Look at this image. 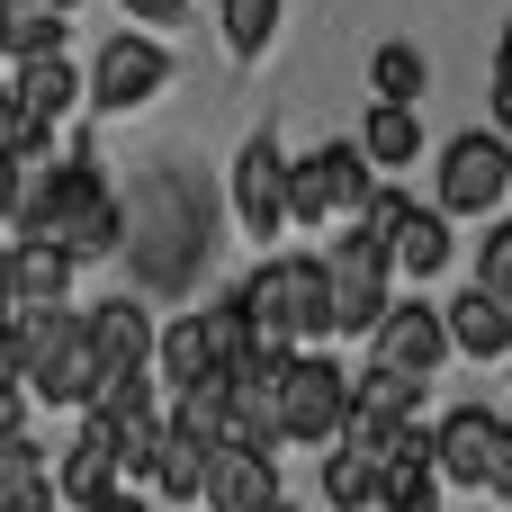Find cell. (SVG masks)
<instances>
[{
	"label": "cell",
	"instance_id": "1",
	"mask_svg": "<svg viewBox=\"0 0 512 512\" xmlns=\"http://www.w3.org/2000/svg\"><path fill=\"white\" fill-rule=\"evenodd\" d=\"M9 225H18V243H54L63 261H108L126 243V207H117V189L99 180L90 153L63 162V171H27Z\"/></svg>",
	"mask_w": 512,
	"mask_h": 512
},
{
	"label": "cell",
	"instance_id": "2",
	"mask_svg": "<svg viewBox=\"0 0 512 512\" xmlns=\"http://www.w3.org/2000/svg\"><path fill=\"white\" fill-rule=\"evenodd\" d=\"M234 306H243L252 342H270V351H324L333 342V297H324V261L315 252H279V261L243 270Z\"/></svg>",
	"mask_w": 512,
	"mask_h": 512
},
{
	"label": "cell",
	"instance_id": "3",
	"mask_svg": "<svg viewBox=\"0 0 512 512\" xmlns=\"http://www.w3.org/2000/svg\"><path fill=\"white\" fill-rule=\"evenodd\" d=\"M342 423H351V378H342V360H333V351H288L279 405H270L279 450H333Z\"/></svg>",
	"mask_w": 512,
	"mask_h": 512
},
{
	"label": "cell",
	"instance_id": "4",
	"mask_svg": "<svg viewBox=\"0 0 512 512\" xmlns=\"http://www.w3.org/2000/svg\"><path fill=\"white\" fill-rule=\"evenodd\" d=\"M512 198V144L495 135V126H468V135H450L441 144V216L459 225V216H495Z\"/></svg>",
	"mask_w": 512,
	"mask_h": 512
},
{
	"label": "cell",
	"instance_id": "5",
	"mask_svg": "<svg viewBox=\"0 0 512 512\" xmlns=\"http://www.w3.org/2000/svg\"><path fill=\"white\" fill-rule=\"evenodd\" d=\"M369 189H378V171H369V153L351 135L315 144L306 162H288V225H324L333 207H369Z\"/></svg>",
	"mask_w": 512,
	"mask_h": 512
},
{
	"label": "cell",
	"instance_id": "6",
	"mask_svg": "<svg viewBox=\"0 0 512 512\" xmlns=\"http://www.w3.org/2000/svg\"><path fill=\"white\" fill-rule=\"evenodd\" d=\"M315 261H324L333 333L369 342V333H378V315H387V252H378L369 234H342V243H333V252H315Z\"/></svg>",
	"mask_w": 512,
	"mask_h": 512
},
{
	"label": "cell",
	"instance_id": "7",
	"mask_svg": "<svg viewBox=\"0 0 512 512\" xmlns=\"http://www.w3.org/2000/svg\"><path fill=\"white\" fill-rule=\"evenodd\" d=\"M153 90H171V45H153V36H108L99 63L81 72V99H90L99 117H126V108H144Z\"/></svg>",
	"mask_w": 512,
	"mask_h": 512
},
{
	"label": "cell",
	"instance_id": "8",
	"mask_svg": "<svg viewBox=\"0 0 512 512\" xmlns=\"http://www.w3.org/2000/svg\"><path fill=\"white\" fill-rule=\"evenodd\" d=\"M117 252L135 261L144 288H189V279H198V216H189V189L162 180V225H126Z\"/></svg>",
	"mask_w": 512,
	"mask_h": 512
},
{
	"label": "cell",
	"instance_id": "9",
	"mask_svg": "<svg viewBox=\"0 0 512 512\" xmlns=\"http://www.w3.org/2000/svg\"><path fill=\"white\" fill-rule=\"evenodd\" d=\"M369 360L396 369V378H432V369L450 360L441 306H423V297H387V315H378V333H369Z\"/></svg>",
	"mask_w": 512,
	"mask_h": 512
},
{
	"label": "cell",
	"instance_id": "10",
	"mask_svg": "<svg viewBox=\"0 0 512 512\" xmlns=\"http://www.w3.org/2000/svg\"><path fill=\"white\" fill-rule=\"evenodd\" d=\"M414 405H423V378H396V369H360L351 378V423H342V450H360L369 468H378V450H387V432L396 423H414Z\"/></svg>",
	"mask_w": 512,
	"mask_h": 512
},
{
	"label": "cell",
	"instance_id": "11",
	"mask_svg": "<svg viewBox=\"0 0 512 512\" xmlns=\"http://www.w3.org/2000/svg\"><path fill=\"white\" fill-rule=\"evenodd\" d=\"M234 216H243V234H261V243L288 225V153H279L270 126L243 135V153H234Z\"/></svg>",
	"mask_w": 512,
	"mask_h": 512
},
{
	"label": "cell",
	"instance_id": "12",
	"mask_svg": "<svg viewBox=\"0 0 512 512\" xmlns=\"http://www.w3.org/2000/svg\"><path fill=\"white\" fill-rule=\"evenodd\" d=\"M216 378H225L216 324H207V315H171V324L153 333V387H162V405H180V396H198V387H216Z\"/></svg>",
	"mask_w": 512,
	"mask_h": 512
},
{
	"label": "cell",
	"instance_id": "13",
	"mask_svg": "<svg viewBox=\"0 0 512 512\" xmlns=\"http://www.w3.org/2000/svg\"><path fill=\"white\" fill-rule=\"evenodd\" d=\"M54 495L72 512H99L108 495H126V450H117V432H108L99 414H81V432H72V450H63V468H54Z\"/></svg>",
	"mask_w": 512,
	"mask_h": 512
},
{
	"label": "cell",
	"instance_id": "14",
	"mask_svg": "<svg viewBox=\"0 0 512 512\" xmlns=\"http://www.w3.org/2000/svg\"><path fill=\"white\" fill-rule=\"evenodd\" d=\"M81 333H90V351H99V378L117 387V378H135V369H153V315H144V297H99L90 315H81ZM99 387V396H108Z\"/></svg>",
	"mask_w": 512,
	"mask_h": 512
},
{
	"label": "cell",
	"instance_id": "15",
	"mask_svg": "<svg viewBox=\"0 0 512 512\" xmlns=\"http://www.w3.org/2000/svg\"><path fill=\"white\" fill-rule=\"evenodd\" d=\"M99 387H108V378H99V351H90V333H81V315H72V324L54 333V351L27 369V396H36V405H63V414H90Z\"/></svg>",
	"mask_w": 512,
	"mask_h": 512
},
{
	"label": "cell",
	"instance_id": "16",
	"mask_svg": "<svg viewBox=\"0 0 512 512\" xmlns=\"http://www.w3.org/2000/svg\"><path fill=\"white\" fill-rule=\"evenodd\" d=\"M126 477H144L162 504H207V441H189V432H153V441H135L126 450Z\"/></svg>",
	"mask_w": 512,
	"mask_h": 512
},
{
	"label": "cell",
	"instance_id": "17",
	"mask_svg": "<svg viewBox=\"0 0 512 512\" xmlns=\"http://www.w3.org/2000/svg\"><path fill=\"white\" fill-rule=\"evenodd\" d=\"M279 459L270 450H243V441H225V450H207V512H279Z\"/></svg>",
	"mask_w": 512,
	"mask_h": 512
},
{
	"label": "cell",
	"instance_id": "18",
	"mask_svg": "<svg viewBox=\"0 0 512 512\" xmlns=\"http://www.w3.org/2000/svg\"><path fill=\"white\" fill-rule=\"evenodd\" d=\"M495 432H504V414H486V405H450V414L432 423V477H441V486H486Z\"/></svg>",
	"mask_w": 512,
	"mask_h": 512
},
{
	"label": "cell",
	"instance_id": "19",
	"mask_svg": "<svg viewBox=\"0 0 512 512\" xmlns=\"http://www.w3.org/2000/svg\"><path fill=\"white\" fill-rule=\"evenodd\" d=\"M378 252H387V270H396V279H414V288H423V279H441V270L459 261V234H450V216H441V207H405V225H396Z\"/></svg>",
	"mask_w": 512,
	"mask_h": 512
},
{
	"label": "cell",
	"instance_id": "20",
	"mask_svg": "<svg viewBox=\"0 0 512 512\" xmlns=\"http://www.w3.org/2000/svg\"><path fill=\"white\" fill-rule=\"evenodd\" d=\"M441 333H450L459 360H512V306H495L486 288H459L441 306Z\"/></svg>",
	"mask_w": 512,
	"mask_h": 512
},
{
	"label": "cell",
	"instance_id": "21",
	"mask_svg": "<svg viewBox=\"0 0 512 512\" xmlns=\"http://www.w3.org/2000/svg\"><path fill=\"white\" fill-rule=\"evenodd\" d=\"M360 153H369V171H414L423 162V117L414 108H387V99H369V117H360V135H351Z\"/></svg>",
	"mask_w": 512,
	"mask_h": 512
},
{
	"label": "cell",
	"instance_id": "22",
	"mask_svg": "<svg viewBox=\"0 0 512 512\" xmlns=\"http://www.w3.org/2000/svg\"><path fill=\"white\" fill-rule=\"evenodd\" d=\"M9 99L36 117V126H54V117H72L81 108V72H72V54H36V63H18V81H9Z\"/></svg>",
	"mask_w": 512,
	"mask_h": 512
},
{
	"label": "cell",
	"instance_id": "23",
	"mask_svg": "<svg viewBox=\"0 0 512 512\" xmlns=\"http://www.w3.org/2000/svg\"><path fill=\"white\" fill-rule=\"evenodd\" d=\"M9 297L18 306H72V261L54 243H9Z\"/></svg>",
	"mask_w": 512,
	"mask_h": 512
},
{
	"label": "cell",
	"instance_id": "24",
	"mask_svg": "<svg viewBox=\"0 0 512 512\" xmlns=\"http://www.w3.org/2000/svg\"><path fill=\"white\" fill-rule=\"evenodd\" d=\"M423 81H432V63H423L414 45H396V36H387V45L369 54V90H378L387 108H414V99H423Z\"/></svg>",
	"mask_w": 512,
	"mask_h": 512
},
{
	"label": "cell",
	"instance_id": "25",
	"mask_svg": "<svg viewBox=\"0 0 512 512\" xmlns=\"http://www.w3.org/2000/svg\"><path fill=\"white\" fill-rule=\"evenodd\" d=\"M324 504L333 512H369L378 504V468H369L360 450H342V441L324 450Z\"/></svg>",
	"mask_w": 512,
	"mask_h": 512
},
{
	"label": "cell",
	"instance_id": "26",
	"mask_svg": "<svg viewBox=\"0 0 512 512\" xmlns=\"http://www.w3.org/2000/svg\"><path fill=\"white\" fill-rule=\"evenodd\" d=\"M216 18H225V45L234 54H270V36H279V0H225Z\"/></svg>",
	"mask_w": 512,
	"mask_h": 512
},
{
	"label": "cell",
	"instance_id": "27",
	"mask_svg": "<svg viewBox=\"0 0 512 512\" xmlns=\"http://www.w3.org/2000/svg\"><path fill=\"white\" fill-rule=\"evenodd\" d=\"M36 54H63V18L54 9H9V63H36Z\"/></svg>",
	"mask_w": 512,
	"mask_h": 512
},
{
	"label": "cell",
	"instance_id": "28",
	"mask_svg": "<svg viewBox=\"0 0 512 512\" xmlns=\"http://www.w3.org/2000/svg\"><path fill=\"white\" fill-rule=\"evenodd\" d=\"M45 135H54V126H36V117L9 99V81H0V162H18V171H27V162L45 153Z\"/></svg>",
	"mask_w": 512,
	"mask_h": 512
},
{
	"label": "cell",
	"instance_id": "29",
	"mask_svg": "<svg viewBox=\"0 0 512 512\" xmlns=\"http://www.w3.org/2000/svg\"><path fill=\"white\" fill-rule=\"evenodd\" d=\"M477 288H486L495 306H512V216L486 225V243H477Z\"/></svg>",
	"mask_w": 512,
	"mask_h": 512
},
{
	"label": "cell",
	"instance_id": "30",
	"mask_svg": "<svg viewBox=\"0 0 512 512\" xmlns=\"http://www.w3.org/2000/svg\"><path fill=\"white\" fill-rule=\"evenodd\" d=\"M54 504H63V495H54V468H45V459H27V468L0 486V512H54Z\"/></svg>",
	"mask_w": 512,
	"mask_h": 512
},
{
	"label": "cell",
	"instance_id": "31",
	"mask_svg": "<svg viewBox=\"0 0 512 512\" xmlns=\"http://www.w3.org/2000/svg\"><path fill=\"white\" fill-rule=\"evenodd\" d=\"M405 207H414V198H405V189H387V180H378V189H369V207H360V234H369V243H387V234H396V225H405Z\"/></svg>",
	"mask_w": 512,
	"mask_h": 512
},
{
	"label": "cell",
	"instance_id": "32",
	"mask_svg": "<svg viewBox=\"0 0 512 512\" xmlns=\"http://www.w3.org/2000/svg\"><path fill=\"white\" fill-rule=\"evenodd\" d=\"M477 495H504L512 504V423L495 432V459H486V486H477Z\"/></svg>",
	"mask_w": 512,
	"mask_h": 512
},
{
	"label": "cell",
	"instance_id": "33",
	"mask_svg": "<svg viewBox=\"0 0 512 512\" xmlns=\"http://www.w3.org/2000/svg\"><path fill=\"white\" fill-rule=\"evenodd\" d=\"M0 441H27V387H0Z\"/></svg>",
	"mask_w": 512,
	"mask_h": 512
},
{
	"label": "cell",
	"instance_id": "34",
	"mask_svg": "<svg viewBox=\"0 0 512 512\" xmlns=\"http://www.w3.org/2000/svg\"><path fill=\"white\" fill-rule=\"evenodd\" d=\"M126 9H135L144 27H180V18H189V0H126Z\"/></svg>",
	"mask_w": 512,
	"mask_h": 512
},
{
	"label": "cell",
	"instance_id": "35",
	"mask_svg": "<svg viewBox=\"0 0 512 512\" xmlns=\"http://www.w3.org/2000/svg\"><path fill=\"white\" fill-rule=\"evenodd\" d=\"M18 189H27V171H18V162H0V225L18 216Z\"/></svg>",
	"mask_w": 512,
	"mask_h": 512
},
{
	"label": "cell",
	"instance_id": "36",
	"mask_svg": "<svg viewBox=\"0 0 512 512\" xmlns=\"http://www.w3.org/2000/svg\"><path fill=\"white\" fill-rule=\"evenodd\" d=\"M495 135L512 144V81H495Z\"/></svg>",
	"mask_w": 512,
	"mask_h": 512
},
{
	"label": "cell",
	"instance_id": "37",
	"mask_svg": "<svg viewBox=\"0 0 512 512\" xmlns=\"http://www.w3.org/2000/svg\"><path fill=\"white\" fill-rule=\"evenodd\" d=\"M495 81H512V18H504V36H495Z\"/></svg>",
	"mask_w": 512,
	"mask_h": 512
},
{
	"label": "cell",
	"instance_id": "38",
	"mask_svg": "<svg viewBox=\"0 0 512 512\" xmlns=\"http://www.w3.org/2000/svg\"><path fill=\"white\" fill-rule=\"evenodd\" d=\"M99 512H153V495H108Z\"/></svg>",
	"mask_w": 512,
	"mask_h": 512
},
{
	"label": "cell",
	"instance_id": "39",
	"mask_svg": "<svg viewBox=\"0 0 512 512\" xmlns=\"http://www.w3.org/2000/svg\"><path fill=\"white\" fill-rule=\"evenodd\" d=\"M18 315V297H9V252H0V324Z\"/></svg>",
	"mask_w": 512,
	"mask_h": 512
},
{
	"label": "cell",
	"instance_id": "40",
	"mask_svg": "<svg viewBox=\"0 0 512 512\" xmlns=\"http://www.w3.org/2000/svg\"><path fill=\"white\" fill-rule=\"evenodd\" d=\"M36 9H54V18H63V9H81V0H36Z\"/></svg>",
	"mask_w": 512,
	"mask_h": 512
},
{
	"label": "cell",
	"instance_id": "41",
	"mask_svg": "<svg viewBox=\"0 0 512 512\" xmlns=\"http://www.w3.org/2000/svg\"><path fill=\"white\" fill-rule=\"evenodd\" d=\"M0 9H36V0H0Z\"/></svg>",
	"mask_w": 512,
	"mask_h": 512
},
{
	"label": "cell",
	"instance_id": "42",
	"mask_svg": "<svg viewBox=\"0 0 512 512\" xmlns=\"http://www.w3.org/2000/svg\"><path fill=\"white\" fill-rule=\"evenodd\" d=\"M279 512H297V504H279Z\"/></svg>",
	"mask_w": 512,
	"mask_h": 512
},
{
	"label": "cell",
	"instance_id": "43",
	"mask_svg": "<svg viewBox=\"0 0 512 512\" xmlns=\"http://www.w3.org/2000/svg\"><path fill=\"white\" fill-rule=\"evenodd\" d=\"M504 369H512V360H504Z\"/></svg>",
	"mask_w": 512,
	"mask_h": 512
}]
</instances>
